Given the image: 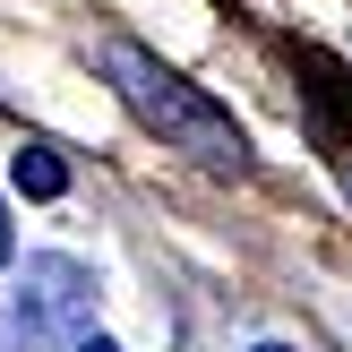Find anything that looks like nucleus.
<instances>
[{"instance_id":"nucleus-6","label":"nucleus","mask_w":352,"mask_h":352,"mask_svg":"<svg viewBox=\"0 0 352 352\" xmlns=\"http://www.w3.org/2000/svg\"><path fill=\"white\" fill-rule=\"evenodd\" d=\"M258 352H292V344H258Z\"/></svg>"},{"instance_id":"nucleus-4","label":"nucleus","mask_w":352,"mask_h":352,"mask_svg":"<svg viewBox=\"0 0 352 352\" xmlns=\"http://www.w3.org/2000/svg\"><path fill=\"white\" fill-rule=\"evenodd\" d=\"M0 267H9V215H0Z\"/></svg>"},{"instance_id":"nucleus-1","label":"nucleus","mask_w":352,"mask_h":352,"mask_svg":"<svg viewBox=\"0 0 352 352\" xmlns=\"http://www.w3.org/2000/svg\"><path fill=\"white\" fill-rule=\"evenodd\" d=\"M103 69L120 78V95H129V112L146 120L155 138H172V146H189V155H206V164H241V129L215 112V103L198 95V86H181L155 52H138V43H103Z\"/></svg>"},{"instance_id":"nucleus-2","label":"nucleus","mask_w":352,"mask_h":352,"mask_svg":"<svg viewBox=\"0 0 352 352\" xmlns=\"http://www.w3.org/2000/svg\"><path fill=\"white\" fill-rule=\"evenodd\" d=\"M86 309H95V275H86L78 258H34V267H26V292H17L26 344H60Z\"/></svg>"},{"instance_id":"nucleus-3","label":"nucleus","mask_w":352,"mask_h":352,"mask_svg":"<svg viewBox=\"0 0 352 352\" xmlns=\"http://www.w3.org/2000/svg\"><path fill=\"white\" fill-rule=\"evenodd\" d=\"M9 181L26 189V198H60V189H69V164H60V155H52V146H17Z\"/></svg>"},{"instance_id":"nucleus-5","label":"nucleus","mask_w":352,"mask_h":352,"mask_svg":"<svg viewBox=\"0 0 352 352\" xmlns=\"http://www.w3.org/2000/svg\"><path fill=\"white\" fill-rule=\"evenodd\" d=\"M78 352H112V344H78Z\"/></svg>"}]
</instances>
